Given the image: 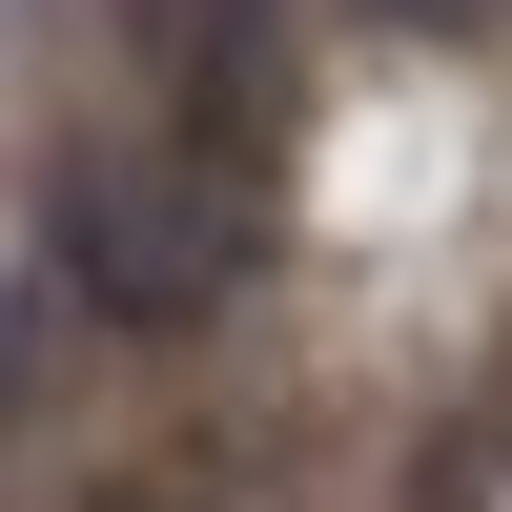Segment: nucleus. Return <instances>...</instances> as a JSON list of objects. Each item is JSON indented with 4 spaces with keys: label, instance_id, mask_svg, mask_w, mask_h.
<instances>
[{
    "label": "nucleus",
    "instance_id": "1",
    "mask_svg": "<svg viewBox=\"0 0 512 512\" xmlns=\"http://www.w3.org/2000/svg\"><path fill=\"white\" fill-rule=\"evenodd\" d=\"M246 267V185H226V144H103V164H62V287L103 328H205V287Z\"/></svg>",
    "mask_w": 512,
    "mask_h": 512
},
{
    "label": "nucleus",
    "instance_id": "2",
    "mask_svg": "<svg viewBox=\"0 0 512 512\" xmlns=\"http://www.w3.org/2000/svg\"><path fill=\"white\" fill-rule=\"evenodd\" d=\"M103 512H164V492H103Z\"/></svg>",
    "mask_w": 512,
    "mask_h": 512
}]
</instances>
